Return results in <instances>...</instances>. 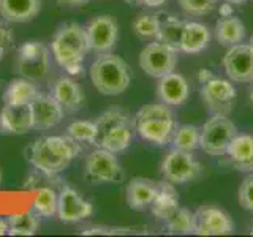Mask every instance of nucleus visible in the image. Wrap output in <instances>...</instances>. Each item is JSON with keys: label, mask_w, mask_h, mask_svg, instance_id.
<instances>
[{"label": "nucleus", "mask_w": 253, "mask_h": 237, "mask_svg": "<svg viewBox=\"0 0 253 237\" xmlns=\"http://www.w3.org/2000/svg\"><path fill=\"white\" fill-rule=\"evenodd\" d=\"M93 213L92 202L85 201L76 188L63 185L59 190L57 215L63 223H78L84 218H89Z\"/></svg>", "instance_id": "4468645a"}, {"label": "nucleus", "mask_w": 253, "mask_h": 237, "mask_svg": "<svg viewBox=\"0 0 253 237\" xmlns=\"http://www.w3.org/2000/svg\"><path fill=\"white\" fill-rule=\"evenodd\" d=\"M51 51L59 65L70 75L83 73V62L89 52L85 27L68 22L59 27L51 41Z\"/></svg>", "instance_id": "f03ea898"}, {"label": "nucleus", "mask_w": 253, "mask_h": 237, "mask_svg": "<svg viewBox=\"0 0 253 237\" xmlns=\"http://www.w3.org/2000/svg\"><path fill=\"white\" fill-rule=\"evenodd\" d=\"M89 73L95 89L108 97L124 93L131 81V71L126 62L111 52L98 54L90 65Z\"/></svg>", "instance_id": "20e7f679"}, {"label": "nucleus", "mask_w": 253, "mask_h": 237, "mask_svg": "<svg viewBox=\"0 0 253 237\" xmlns=\"http://www.w3.org/2000/svg\"><path fill=\"white\" fill-rule=\"evenodd\" d=\"M133 126L139 136L155 146H166L176 130V118L165 103H150L142 106L134 116Z\"/></svg>", "instance_id": "7ed1b4c3"}, {"label": "nucleus", "mask_w": 253, "mask_h": 237, "mask_svg": "<svg viewBox=\"0 0 253 237\" xmlns=\"http://www.w3.org/2000/svg\"><path fill=\"white\" fill-rule=\"evenodd\" d=\"M212 2H215V3H217V2H218V0H212Z\"/></svg>", "instance_id": "09e8293b"}, {"label": "nucleus", "mask_w": 253, "mask_h": 237, "mask_svg": "<svg viewBox=\"0 0 253 237\" xmlns=\"http://www.w3.org/2000/svg\"><path fill=\"white\" fill-rule=\"evenodd\" d=\"M126 3H130V5H136L138 3V0H125Z\"/></svg>", "instance_id": "37998d69"}, {"label": "nucleus", "mask_w": 253, "mask_h": 237, "mask_svg": "<svg viewBox=\"0 0 253 237\" xmlns=\"http://www.w3.org/2000/svg\"><path fill=\"white\" fill-rule=\"evenodd\" d=\"M177 207H179V195L176 192V188H174V184H171L168 180L160 182L158 193L154 202L150 204L152 215L157 220L165 221Z\"/></svg>", "instance_id": "393cba45"}, {"label": "nucleus", "mask_w": 253, "mask_h": 237, "mask_svg": "<svg viewBox=\"0 0 253 237\" xmlns=\"http://www.w3.org/2000/svg\"><path fill=\"white\" fill-rule=\"evenodd\" d=\"M81 154V146L67 136H42L29 149V160L37 171L57 176Z\"/></svg>", "instance_id": "f257e3e1"}, {"label": "nucleus", "mask_w": 253, "mask_h": 237, "mask_svg": "<svg viewBox=\"0 0 253 237\" xmlns=\"http://www.w3.org/2000/svg\"><path fill=\"white\" fill-rule=\"evenodd\" d=\"M200 134H201V128H198L196 125L185 123V125L176 126L171 144L174 149L185 150V152H193V150L200 147Z\"/></svg>", "instance_id": "c85d7f7f"}, {"label": "nucleus", "mask_w": 253, "mask_h": 237, "mask_svg": "<svg viewBox=\"0 0 253 237\" xmlns=\"http://www.w3.org/2000/svg\"><path fill=\"white\" fill-rule=\"evenodd\" d=\"M60 5H67V6H81L87 3L89 0H57Z\"/></svg>", "instance_id": "58836bf2"}, {"label": "nucleus", "mask_w": 253, "mask_h": 237, "mask_svg": "<svg viewBox=\"0 0 253 237\" xmlns=\"http://www.w3.org/2000/svg\"><path fill=\"white\" fill-rule=\"evenodd\" d=\"M203 172V166L193 157V152L171 149L162 161V174L165 180L174 185H182L198 179Z\"/></svg>", "instance_id": "6e6552de"}, {"label": "nucleus", "mask_w": 253, "mask_h": 237, "mask_svg": "<svg viewBox=\"0 0 253 237\" xmlns=\"http://www.w3.org/2000/svg\"><path fill=\"white\" fill-rule=\"evenodd\" d=\"M177 65V51L160 41L149 43L139 54V67L146 75L160 79L174 71Z\"/></svg>", "instance_id": "9b49d317"}, {"label": "nucleus", "mask_w": 253, "mask_h": 237, "mask_svg": "<svg viewBox=\"0 0 253 237\" xmlns=\"http://www.w3.org/2000/svg\"><path fill=\"white\" fill-rule=\"evenodd\" d=\"M6 221L10 236H34L38 231V215L34 210L11 215Z\"/></svg>", "instance_id": "c756f323"}, {"label": "nucleus", "mask_w": 253, "mask_h": 237, "mask_svg": "<svg viewBox=\"0 0 253 237\" xmlns=\"http://www.w3.org/2000/svg\"><path fill=\"white\" fill-rule=\"evenodd\" d=\"M42 10V0H0V16L6 22H29Z\"/></svg>", "instance_id": "4be33fe9"}, {"label": "nucleus", "mask_w": 253, "mask_h": 237, "mask_svg": "<svg viewBox=\"0 0 253 237\" xmlns=\"http://www.w3.org/2000/svg\"><path fill=\"white\" fill-rule=\"evenodd\" d=\"M223 68L234 82H253V47L244 43L229 46L223 55Z\"/></svg>", "instance_id": "ddd939ff"}, {"label": "nucleus", "mask_w": 253, "mask_h": 237, "mask_svg": "<svg viewBox=\"0 0 253 237\" xmlns=\"http://www.w3.org/2000/svg\"><path fill=\"white\" fill-rule=\"evenodd\" d=\"M228 163L241 172H253V134H236L225 152Z\"/></svg>", "instance_id": "6ab92c4d"}, {"label": "nucleus", "mask_w": 253, "mask_h": 237, "mask_svg": "<svg viewBox=\"0 0 253 237\" xmlns=\"http://www.w3.org/2000/svg\"><path fill=\"white\" fill-rule=\"evenodd\" d=\"M211 78H213V75L211 73L209 70H200V73H198V79H200V82H206V81H209Z\"/></svg>", "instance_id": "ea45409f"}, {"label": "nucleus", "mask_w": 253, "mask_h": 237, "mask_svg": "<svg viewBox=\"0 0 253 237\" xmlns=\"http://www.w3.org/2000/svg\"><path fill=\"white\" fill-rule=\"evenodd\" d=\"M8 234V221L0 218V236H5Z\"/></svg>", "instance_id": "a19ab883"}, {"label": "nucleus", "mask_w": 253, "mask_h": 237, "mask_svg": "<svg viewBox=\"0 0 253 237\" xmlns=\"http://www.w3.org/2000/svg\"><path fill=\"white\" fill-rule=\"evenodd\" d=\"M34 128L30 105H5L0 111V131L6 134H22Z\"/></svg>", "instance_id": "aec40b11"}, {"label": "nucleus", "mask_w": 253, "mask_h": 237, "mask_svg": "<svg viewBox=\"0 0 253 237\" xmlns=\"http://www.w3.org/2000/svg\"><path fill=\"white\" fill-rule=\"evenodd\" d=\"M250 234L253 236V225H252V228H250Z\"/></svg>", "instance_id": "49530a36"}, {"label": "nucleus", "mask_w": 253, "mask_h": 237, "mask_svg": "<svg viewBox=\"0 0 253 237\" xmlns=\"http://www.w3.org/2000/svg\"><path fill=\"white\" fill-rule=\"evenodd\" d=\"M177 3L190 16L208 14L215 8V2L212 0H177Z\"/></svg>", "instance_id": "72a5a7b5"}, {"label": "nucleus", "mask_w": 253, "mask_h": 237, "mask_svg": "<svg viewBox=\"0 0 253 237\" xmlns=\"http://www.w3.org/2000/svg\"><path fill=\"white\" fill-rule=\"evenodd\" d=\"M236 134L237 128L229 116L213 114L201 128L200 149L211 157H221Z\"/></svg>", "instance_id": "0eeeda50"}, {"label": "nucleus", "mask_w": 253, "mask_h": 237, "mask_svg": "<svg viewBox=\"0 0 253 237\" xmlns=\"http://www.w3.org/2000/svg\"><path fill=\"white\" fill-rule=\"evenodd\" d=\"M250 101H252V105H253V84H252V89H250Z\"/></svg>", "instance_id": "c03bdc74"}, {"label": "nucleus", "mask_w": 253, "mask_h": 237, "mask_svg": "<svg viewBox=\"0 0 253 237\" xmlns=\"http://www.w3.org/2000/svg\"><path fill=\"white\" fill-rule=\"evenodd\" d=\"M37 95H38V87L35 85V82L21 76L18 79H13L8 84L3 93V101L5 105L24 106V105H30L37 98Z\"/></svg>", "instance_id": "a878e982"}, {"label": "nucleus", "mask_w": 253, "mask_h": 237, "mask_svg": "<svg viewBox=\"0 0 253 237\" xmlns=\"http://www.w3.org/2000/svg\"><path fill=\"white\" fill-rule=\"evenodd\" d=\"M249 44H250V46L253 47V35H252V38H250V43H249Z\"/></svg>", "instance_id": "a18cd8bd"}, {"label": "nucleus", "mask_w": 253, "mask_h": 237, "mask_svg": "<svg viewBox=\"0 0 253 237\" xmlns=\"http://www.w3.org/2000/svg\"><path fill=\"white\" fill-rule=\"evenodd\" d=\"M13 41H14V35L10 26L6 22H0V59L13 46Z\"/></svg>", "instance_id": "c9c22d12"}, {"label": "nucleus", "mask_w": 253, "mask_h": 237, "mask_svg": "<svg viewBox=\"0 0 253 237\" xmlns=\"http://www.w3.org/2000/svg\"><path fill=\"white\" fill-rule=\"evenodd\" d=\"M239 204L242 209L253 212V172L242 180L239 187Z\"/></svg>", "instance_id": "f704fd0d"}, {"label": "nucleus", "mask_w": 253, "mask_h": 237, "mask_svg": "<svg viewBox=\"0 0 253 237\" xmlns=\"http://www.w3.org/2000/svg\"><path fill=\"white\" fill-rule=\"evenodd\" d=\"M211 43V30L206 24L185 21L184 37H182L180 51L187 54H200Z\"/></svg>", "instance_id": "b1692460"}, {"label": "nucleus", "mask_w": 253, "mask_h": 237, "mask_svg": "<svg viewBox=\"0 0 253 237\" xmlns=\"http://www.w3.org/2000/svg\"><path fill=\"white\" fill-rule=\"evenodd\" d=\"M85 177L92 184H119L124 179V172L116 154L98 147L85 158Z\"/></svg>", "instance_id": "1a4fd4ad"}, {"label": "nucleus", "mask_w": 253, "mask_h": 237, "mask_svg": "<svg viewBox=\"0 0 253 237\" xmlns=\"http://www.w3.org/2000/svg\"><path fill=\"white\" fill-rule=\"evenodd\" d=\"M32 118H34V128L38 131L49 130L63 118V108L59 105L52 95L38 93L37 98L30 103Z\"/></svg>", "instance_id": "dca6fc26"}, {"label": "nucleus", "mask_w": 253, "mask_h": 237, "mask_svg": "<svg viewBox=\"0 0 253 237\" xmlns=\"http://www.w3.org/2000/svg\"><path fill=\"white\" fill-rule=\"evenodd\" d=\"M236 89L234 85L221 78H211L201 84V98L212 114L229 116L236 105Z\"/></svg>", "instance_id": "9d476101"}, {"label": "nucleus", "mask_w": 253, "mask_h": 237, "mask_svg": "<svg viewBox=\"0 0 253 237\" xmlns=\"http://www.w3.org/2000/svg\"><path fill=\"white\" fill-rule=\"evenodd\" d=\"M215 38L225 47L242 43L245 38L244 22L239 18H236V16L220 18L215 24Z\"/></svg>", "instance_id": "bb28decb"}, {"label": "nucleus", "mask_w": 253, "mask_h": 237, "mask_svg": "<svg viewBox=\"0 0 253 237\" xmlns=\"http://www.w3.org/2000/svg\"><path fill=\"white\" fill-rule=\"evenodd\" d=\"M218 14L220 18H228V16H233V3L225 2L218 6Z\"/></svg>", "instance_id": "e433bc0d"}, {"label": "nucleus", "mask_w": 253, "mask_h": 237, "mask_svg": "<svg viewBox=\"0 0 253 237\" xmlns=\"http://www.w3.org/2000/svg\"><path fill=\"white\" fill-rule=\"evenodd\" d=\"M0 184H2V171H0Z\"/></svg>", "instance_id": "de8ad7c7"}, {"label": "nucleus", "mask_w": 253, "mask_h": 237, "mask_svg": "<svg viewBox=\"0 0 253 237\" xmlns=\"http://www.w3.org/2000/svg\"><path fill=\"white\" fill-rule=\"evenodd\" d=\"M52 97L59 101V105L67 113H75L79 111L84 105V90L83 87L73 79L62 76L52 84Z\"/></svg>", "instance_id": "412c9836"}, {"label": "nucleus", "mask_w": 253, "mask_h": 237, "mask_svg": "<svg viewBox=\"0 0 253 237\" xmlns=\"http://www.w3.org/2000/svg\"><path fill=\"white\" fill-rule=\"evenodd\" d=\"M166 2V0H138L136 5H144L149 8H155V6H160Z\"/></svg>", "instance_id": "4c0bfd02"}, {"label": "nucleus", "mask_w": 253, "mask_h": 237, "mask_svg": "<svg viewBox=\"0 0 253 237\" xmlns=\"http://www.w3.org/2000/svg\"><path fill=\"white\" fill-rule=\"evenodd\" d=\"M97 144L111 152L119 154L128 149L133 139V122L128 113L121 108L105 111L97 120Z\"/></svg>", "instance_id": "39448f33"}, {"label": "nucleus", "mask_w": 253, "mask_h": 237, "mask_svg": "<svg viewBox=\"0 0 253 237\" xmlns=\"http://www.w3.org/2000/svg\"><path fill=\"white\" fill-rule=\"evenodd\" d=\"M133 32L139 38H155L158 32V14L142 13L133 21Z\"/></svg>", "instance_id": "473e14b6"}, {"label": "nucleus", "mask_w": 253, "mask_h": 237, "mask_svg": "<svg viewBox=\"0 0 253 237\" xmlns=\"http://www.w3.org/2000/svg\"><path fill=\"white\" fill-rule=\"evenodd\" d=\"M165 225L169 234H179V236L195 234V226H196L195 212L179 205V207L165 220Z\"/></svg>", "instance_id": "cd10ccee"}, {"label": "nucleus", "mask_w": 253, "mask_h": 237, "mask_svg": "<svg viewBox=\"0 0 253 237\" xmlns=\"http://www.w3.org/2000/svg\"><path fill=\"white\" fill-rule=\"evenodd\" d=\"M223 2H229V3H233V5H241V3L245 2V0H223Z\"/></svg>", "instance_id": "79ce46f5"}, {"label": "nucleus", "mask_w": 253, "mask_h": 237, "mask_svg": "<svg viewBox=\"0 0 253 237\" xmlns=\"http://www.w3.org/2000/svg\"><path fill=\"white\" fill-rule=\"evenodd\" d=\"M16 71L18 75L30 79V81H42L51 70V54L49 49L40 41L24 43L16 54Z\"/></svg>", "instance_id": "423d86ee"}, {"label": "nucleus", "mask_w": 253, "mask_h": 237, "mask_svg": "<svg viewBox=\"0 0 253 237\" xmlns=\"http://www.w3.org/2000/svg\"><path fill=\"white\" fill-rule=\"evenodd\" d=\"M87 34V44L89 51L97 54L111 52V49L116 46L119 37V24L109 14L95 16L85 27Z\"/></svg>", "instance_id": "f8f14e48"}, {"label": "nucleus", "mask_w": 253, "mask_h": 237, "mask_svg": "<svg viewBox=\"0 0 253 237\" xmlns=\"http://www.w3.org/2000/svg\"><path fill=\"white\" fill-rule=\"evenodd\" d=\"M195 234L198 236H228L234 231L231 217L215 205H201L195 212Z\"/></svg>", "instance_id": "2eb2a0df"}, {"label": "nucleus", "mask_w": 253, "mask_h": 237, "mask_svg": "<svg viewBox=\"0 0 253 237\" xmlns=\"http://www.w3.org/2000/svg\"><path fill=\"white\" fill-rule=\"evenodd\" d=\"M67 134L79 144H95L97 142V123L89 120H76L68 125Z\"/></svg>", "instance_id": "2f4dec72"}, {"label": "nucleus", "mask_w": 253, "mask_h": 237, "mask_svg": "<svg viewBox=\"0 0 253 237\" xmlns=\"http://www.w3.org/2000/svg\"><path fill=\"white\" fill-rule=\"evenodd\" d=\"M185 21L179 19L177 16L158 13V32H157V41L166 44L174 51H180L182 37H184Z\"/></svg>", "instance_id": "5701e85b"}, {"label": "nucleus", "mask_w": 253, "mask_h": 237, "mask_svg": "<svg viewBox=\"0 0 253 237\" xmlns=\"http://www.w3.org/2000/svg\"><path fill=\"white\" fill-rule=\"evenodd\" d=\"M157 95L165 105L180 106V105H184L190 97V85L184 76L171 71V73L158 79Z\"/></svg>", "instance_id": "f3484780"}, {"label": "nucleus", "mask_w": 253, "mask_h": 237, "mask_svg": "<svg viewBox=\"0 0 253 237\" xmlns=\"http://www.w3.org/2000/svg\"><path fill=\"white\" fill-rule=\"evenodd\" d=\"M37 198L34 201V212L38 217L49 218L57 213V199L59 195L54 187H40L37 188Z\"/></svg>", "instance_id": "7c9ffc66"}, {"label": "nucleus", "mask_w": 253, "mask_h": 237, "mask_svg": "<svg viewBox=\"0 0 253 237\" xmlns=\"http://www.w3.org/2000/svg\"><path fill=\"white\" fill-rule=\"evenodd\" d=\"M158 185L160 182H155L147 177H133L125 190L126 204L133 210H144L150 207L158 193Z\"/></svg>", "instance_id": "a211bd4d"}]
</instances>
